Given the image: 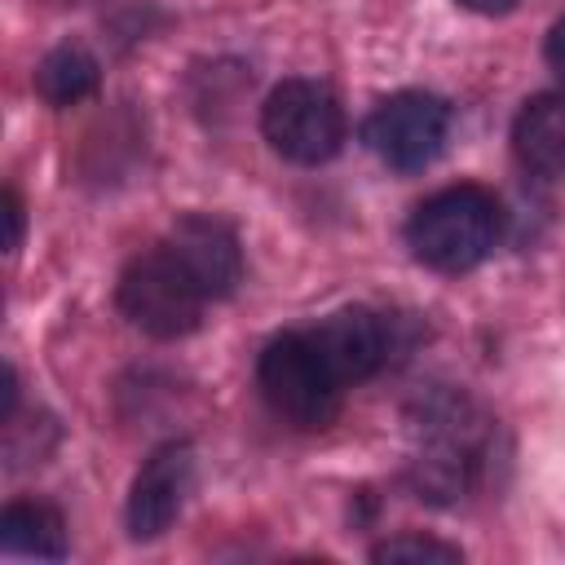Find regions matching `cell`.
Returning <instances> with one entry per match:
<instances>
[{
  "label": "cell",
  "instance_id": "6",
  "mask_svg": "<svg viewBox=\"0 0 565 565\" xmlns=\"http://www.w3.org/2000/svg\"><path fill=\"white\" fill-rule=\"evenodd\" d=\"M309 344L318 349V358L327 362V371L344 384H358L366 375H375L388 362V322L371 309H340L331 318H322L313 331H305Z\"/></svg>",
  "mask_w": 565,
  "mask_h": 565
},
{
  "label": "cell",
  "instance_id": "11",
  "mask_svg": "<svg viewBox=\"0 0 565 565\" xmlns=\"http://www.w3.org/2000/svg\"><path fill=\"white\" fill-rule=\"evenodd\" d=\"M35 88H40V97L53 102V106H71V102L88 97V93L97 88V62H93V53L79 49V44H57V49L40 62Z\"/></svg>",
  "mask_w": 565,
  "mask_h": 565
},
{
  "label": "cell",
  "instance_id": "5",
  "mask_svg": "<svg viewBox=\"0 0 565 565\" xmlns=\"http://www.w3.org/2000/svg\"><path fill=\"white\" fill-rule=\"evenodd\" d=\"M450 110L433 93H397L366 119V146L397 172H419L437 159Z\"/></svg>",
  "mask_w": 565,
  "mask_h": 565
},
{
  "label": "cell",
  "instance_id": "12",
  "mask_svg": "<svg viewBox=\"0 0 565 565\" xmlns=\"http://www.w3.org/2000/svg\"><path fill=\"white\" fill-rule=\"evenodd\" d=\"M371 561H437V565H455L459 561V547H450V543H437V539H428V534H397V539H384V543H375L371 547Z\"/></svg>",
  "mask_w": 565,
  "mask_h": 565
},
{
  "label": "cell",
  "instance_id": "15",
  "mask_svg": "<svg viewBox=\"0 0 565 565\" xmlns=\"http://www.w3.org/2000/svg\"><path fill=\"white\" fill-rule=\"evenodd\" d=\"M463 9H472V13H486V18H499V13H512L516 9V0H459Z\"/></svg>",
  "mask_w": 565,
  "mask_h": 565
},
{
  "label": "cell",
  "instance_id": "10",
  "mask_svg": "<svg viewBox=\"0 0 565 565\" xmlns=\"http://www.w3.org/2000/svg\"><path fill=\"white\" fill-rule=\"evenodd\" d=\"M0 547L9 556H35V561H57L66 556V525L62 512L49 503H9L0 516Z\"/></svg>",
  "mask_w": 565,
  "mask_h": 565
},
{
  "label": "cell",
  "instance_id": "14",
  "mask_svg": "<svg viewBox=\"0 0 565 565\" xmlns=\"http://www.w3.org/2000/svg\"><path fill=\"white\" fill-rule=\"evenodd\" d=\"M543 53H547V66H552L556 75H565V18H556V22H552Z\"/></svg>",
  "mask_w": 565,
  "mask_h": 565
},
{
  "label": "cell",
  "instance_id": "3",
  "mask_svg": "<svg viewBox=\"0 0 565 565\" xmlns=\"http://www.w3.org/2000/svg\"><path fill=\"white\" fill-rule=\"evenodd\" d=\"M207 296L199 291V282L185 274V265L168 252V243L141 252L128 260V269L119 274V309L124 318L154 335V340H177L190 335L203 318Z\"/></svg>",
  "mask_w": 565,
  "mask_h": 565
},
{
  "label": "cell",
  "instance_id": "7",
  "mask_svg": "<svg viewBox=\"0 0 565 565\" xmlns=\"http://www.w3.org/2000/svg\"><path fill=\"white\" fill-rule=\"evenodd\" d=\"M190 468H194V459H190L185 441H168L141 463V472L128 490V508H124L132 539H159L177 521L181 499L190 490Z\"/></svg>",
  "mask_w": 565,
  "mask_h": 565
},
{
  "label": "cell",
  "instance_id": "2",
  "mask_svg": "<svg viewBox=\"0 0 565 565\" xmlns=\"http://www.w3.org/2000/svg\"><path fill=\"white\" fill-rule=\"evenodd\" d=\"M256 384H260V397L269 402V411L278 419H287L291 428H327L335 419L340 393H344L305 331H287L265 344V353L256 362Z\"/></svg>",
  "mask_w": 565,
  "mask_h": 565
},
{
  "label": "cell",
  "instance_id": "13",
  "mask_svg": "<svg viewBox=\"0 0 565 565\" xmlns=\"http://www.w3.org/2000/svg\"><path fill=\"white\" fill-rule=\"evenodd\" d=\"M4 221H9L4 247H9V252H18V243H22V199H18L13 190H4Z\"/></svg>",
  "mask_w": 565,
  "mask_h": 565
},
{
  "label": "cell",
  "instance_id": "1",
  "mask_svg": "<svg viewBox=\"0 0 565 565\" xmlns=\"http://www.w3.org/2000/svg\"><path fill=\"white\" fill-rule=\"evenodd\" d=\"M503 234L499 199L481 185H450L437 190L415 207L406 221V243L419 265L441 274H463L481 265Z\"/></svg>",
  "mask_w": 565,
  "mask_h": 565
},
{
  "label": "cell",
  "instance_id": "9",
  "mask_svg": "<svg viewBox=\"0 0 565 565\" xmlns=\"http://www.w3.org/2000/svg\"><path fill=\"white\" fill-rule=\"evenodd\" d=\"M516 159L543 177H565V93H539L512 128Z\"/></svg>",
  "mask_w": 565,
  "mask_h": 565
},
{
  "label": "cell",
  "instance_id": "4",
  "mask_svg": "<svg viewBox=\"0 0 565 565\" xmlns=\"http://www.w3.org/2000/svg\"><path fill=\"white\" fill-rule=\"evenodd\" d=\"M265 141L291 163H327L344 141V110L327 84L282 79L260 110Z\"/></svg>",
  "mask_w": 565,
  "mask_h": 565
},
{
  "label": "cell",
  "instance_id": "8",
  "mask_svg": "<svg viewBox=\"0 0 565 565\" xmlns=\"http://www.w3.org/2000/svg\"><path fill=\"white\" fill-rule=\"evenodd\" d=\"M168 252L185 265V274L199 282V291L207 300H221L238 287L243 278V256H238V238L225 221L216 216H203V212H190L172 225L168 234Z\"/></svg>",
  "mask_w": 565,
  "mask_h": 565
}]
</instances>
